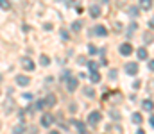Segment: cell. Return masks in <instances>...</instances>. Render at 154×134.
<instances>
[{
  "mask_svg": "<svg viewBox=\"0 0 154 134\" xmlns=\"http://www.w3.org/2000/svg\"><path fill=\"white\" fill-rule=\"evenodd\" d=\"M20 64H22V68L27 70V72L34 70V61H32L31 57H22V59H20Z\"/></svg>",
  "mask_w": 154,
  "mask_h": 134,
  "instance_id": "obj_1",
  "label": "cell"
},
{
  "mask_svg": "<svg viewBox=\"0 0 154 134\" xmlns=\"http://www.w3.org/2000/svg\"><path fill=\"white\" fill-rule=\"evenodd\" d=\"M100 120H102V115H100L99 111H91L90 115H88V123L90 125H97Z\"/></svg>",
  "mask_w": 154,
  "mask_h": 134,
  "instance_id": "obj_2",
  "label": "cell"
},
{
  "mask_svg": "<svg viewBox=\"0 0 154 134\" xmlns=\"http://www.w3.org/2000/svg\"><path fill=\"white\" fill-rule=\"evenodd\" d=\"M118 50H120L122 56H131V54H133V45L131 43H122Z\"/></svg>",
  "mask_w": 154,
  "mask_h": 134,
  "instance_id": "obj_3",
  "label": "cell"
},
{
  "mask_svg": "<svg viewBox=\"0 0 154 134\" xmlns=\"http://www.w3.org/2000/svg\"><path fill=\"white\" fill-rule=\"evenodd\" d=\"M52 123H54V116H52L50 113H45V115L41 116V125L43 127H50Z\"/></svg>",
  "mask_w": 154,
  "mask_h": 134,
  "instance_id": "obj_4",
  "label": "cell"
},
{
  "mask_svg": "<svg viewBox=\"0 0 154 134\" xmlns=\"http://www.w3.org/2000/svg\"><path fill=\"white\" fill-rule=\"evenodd\" d=\"M79 86V80L75 77H68V80H66V88H68V91H75Z\"/></svg>",
  "mask_w": 154,
  "mask_h": 134,
  "instance_id": "obj_5",
  "label": "cell"
},
{
  "mask_svg": "<svg viewBox=\"0 0 154 134\" xmlns=\"http://www.w3.org/2000/svg\"><path fill=\"white\" fill-rule=\"evenodd\" d=\"M91 34H99V36H108V29H106L104 25H97L93 31H90V36Z\"/></svg>",
  "mask_w": 154,
  "mask_h": 134,
  "instance_id": "obj_6",
  "label": "cell"
},
{
  "mask_svg": "<svg viewBox=\"0 0 154 134\" xmlns=\"http://www.w3.org/2000/svg\"><path fill=\"white\" fill-rule=\"evenodd\" d=\"M125 73H129V75H136V73H138V64L136 63H127L125 64Z\"/></svg>",
  "mask_w": 154,
  "mask_h": 134,
  "instance_id": "obj_7",
  "label": "cell"
},
{
  "mask_svg": "<svg viewBox=\"0 0 154 134\" xmlns=\"http://www.w3.org/2000/svg\"><path fill=\"white\" fill-rule=\"evenodd\" d=\"M43 102H45V107H54V105H56V102H57V98H56L54 95H47Z\"/></svg>",
  "mask_w": 154,
  "mask_h": 134,
  "instance_id": "obj_8",
  "label": "cell"
},
{
  "mask_svg": "<svg viewBox=\"0 0 154 134\" xmlns=\"http://www.w3.org/2000/svg\"><path fill=\"white\" fill-rule=\"evenodd\" d=\"M29 82H31V79L27 75H18L16 77V84L18 86H23V88H25V86H29Z\"/></svg>",
  "mask_w": 154,
  "mask_h": 134,
  "instance_id": "obj_9",
  "label": "cell"
},
{
  "mask_svg": "<svg viewBox=\"0 0 154 134\" xmlns=\"http://www.w3.org/2000/svg\"><path fill=\"white\" fill-rule=\"evenodd\" d=\"M136 56H138L140 61H145V59L149 57V52H147V48H143V46H142V48H138V50H136Z\"/></svg>",
  "mask_w": 154,
  "mask_h": 134,
  "instance_id": "obj_10",
  "label": "cell"
},
{
  "mask_svg": "<svg viewBox=\"0 0 154 134\" xmlns=\"http://www.w3.org/2000/svg\"><path fill=\"white\" fill-rule=\"evenodd\" d=\"M90 80H91L93 84L100 82V73H99V70H91V72H90Z\"/></svg>",
  "mask_w": 154,
  "mask_h": 134,
  "instance_id": "obj_11",
  "label": "cell"
},
{
  "mask_svg": "<svg viewBox=\"0 0 154 134\" xmlns=\"http://www.w3.org/2000/svg\"><path fill=\"white\" fill-rule=\"evenodd\" d=\"M152 7V0H140V9L142 11H149Z\"/></svg>",
  "mask_w": 154,
  "mask_h": 134,
  "instance_id": "obj_12",
  "label": "cell"
},
{
  "mask_svg": "<svg viewBox=\"0 0 154 134\" xmlns=\"http://www.w3.org/2000/svg\"><path fill=\"white\" fill-rule=\"evenodd\" d=\"M106 131H108V132H111V134H122V127H120L118 123H115V125H109Z\"/></svg>",
  "mask_w": 154,
  "mask_h": 134,
  "instance_id": "obj_13",
  "label": "cell"
},
{
  "mask_svg": "<svg viewBox=\"0 0 154 134\" xmlns=\"http://www.w3.org/2000/svg\"><path fill=\"white\" fill-rule=\"evenodd\" d=\"M100 15H102V11H100L99 5H95V7H91V9H90V16H91V18H99Z\"/></svg>",
  "mask_w": 154,
  "mask_h": 134,
  "instance_id": "obj_14",
  "label": "cell"
},
{
  "mask_svg": "<svg viewBox=\"0 0 154 134\" xmlns=\"http://www.w3.org/2000/svg\"><path fill=\"white\" fill-rule=\"evenodd\" d=\"M142 107H143L145 111H152V109H154V102H152V100H149V98H147V100H143Z\"/></svg>",
  "mask_w": 154,
  "mask_h": 134,
  "instance_id": "obj_15",
  "label": "cell"
},
{
  "mask_svg": "<svg viewBox=\"0 0 154 134\" xmlns=\"http://www.w3.org/2000/svg\"><path fill=\"white\" fill-rule=\"evenodd\" d=\"M0 9L9 11L11 9V2H9V0H0Z\"/></svg>",
  "mask_w": 154,
  "mask_h": 134,
  "instance_id": "obj_16",
  "label": "cell"
},
{
  "mask_svg": "<svg viewBox=\"0 0 154 134\" xmlns=\"http://www.w3.org/2000/svg\"><path fill=\"white\" fill-rule=\"evenodd\" d=\"M143 41H145V43H149V45L154 41V36H152V32H145V34H143Z\"/></svg>",
  "mask_w": 154,
  "mask_h": 134,
  "instance_id": "obj_17",
  "label": "cell"
},
{
  "mask_svg": "<svg viewBox=\"0 0 154 134\" xmlns=\"http://www.w3.org/2000/svg\"><path fill=\"white\" fill-rule=\"evenodd\" d=\"M39 63H41V66H49V64H50V59H49V56H45V54H43V56L39 57Z\"/></svg>",
  "mask_w": 154,
  "mask_h": 134,
  "instance_id": "obj_18",
  "label": "cell"
},
{
  "mask_svg": "<svg viewBox=\"0 0 154 134\" xmlns=\"http://www.w3.org/2000/svg\"><path fill=\"white\" fill-rule=\"evenodd\" d=\"M13 132H15V134H23V132H25V125H23V123H22V125H16L15 129H13Z\"/></svg>",
  "mask_w": 154,
  "mask_h": 134,
  "instance_id": "obj_19",
  "label": "cell"
},
{
  "mask_svg": "<svg viewBox=\"0 0 154 134\" xmlns=\"http://www.w3.org/2000/svg\"><path fill=\"white\" fill-rule=\"evenodd\" d=\"M142 115H140V113H135V115H133V122H135L136 125H140V123H142Z\"/></svg>",
  "mask_w": 154,
  "mask_h": 134,
  "instance_id": "obj_20",
  "label": "cell"
},
{
  "mask_svg": "<svg viewBox=\"0 0 154 134\" xmlns=\"http://www.w3.org/2000/svg\"><path fill=\"white\" fill-rule=\"evenodd\" d=\"M84 95L90 97V98H93V97H95V91H93L91 88H84Z\"/></svg>",
  "mask_w": 154,
  "mask_h": 134,
  "instance_id": "obj_21",
  "label": "cell"
},
{
  "mask_svg": "<svg viewBox=\"0 0 154 134\" xmlns=\"http://www.w3.org/2000/svg\"><path fill=\"white\" fill-rule=\"evenodd\" d=\"M88 52L91 54V56H95V54H99V50H97V46H95V45H91V43L88 45Z\"/></svg>",
  "mask_w": 154,
  "mask_h": 134,
  "instance_id": "obj_22",
  "label": "cell"
},
{
  "mask_svg": "<svg viewBox=\"0 0 154 134\" xmlns=\"http://www.w3.org/2000/svg\"><path fill=\"white\" fill-rule=\"evenodd\" d=\"M61 39H63V41H68V39H70V36H68V31L61 29Z\"/></svg>",
  "mask_w": 154,
  "mask_h": 134,
  "instance_id": "obj_23",
  "label": "cell"
},
{
  "mask_svg": "<svg viewBox=\"0 0 154 134\" xmlns=\"http://www.w3.org/2000/svg\"><path fill=\"white\" fill-rule=\"evenodd\" d=\"M81 27H83V22H75V23L72 25V31H77L79 32V31H81Z\"/></svg>",
  "mask_w": 154,
  "mask_h": 134,
  "instance_id": "obj_24",
  "label": "cell"
},
{
  "mask_svg": "<svg viewBox=\"0 0 154 134\" xmlns=\"http://www.w3.org/2000/svg\"><path fill=\"white\" fill-rule=\"evenodd\" d=\"M86 64H88V68H90V72H91V70H97V68H99V64H97V63H93V61H90V63H86Z\"/></svg>",
  "mask_w": 154,
  "mask_h": 134,
  "instance_id": "obj_25",
  "label": "cell"
},
{
  "mask_svg": "<svg viewBox=\"0 0 154 134\" xmlns=\"http://www.w3.org/2000/svg\"><path fill=\"white\" fill-rule=\"evenodd\" d=\"M72 123H75V127L79 129V132H81V131H84V125H83V122H72Z\"/></svg>",
  "mask_w": 154,
  "mask_h": 134,
  "instance_id": "obj_26",
  "label": "cell"
},
{
  "mask_svg": "<svg viewBox=\"0 0 154 134\" xmlns=\"http://www.w3.org/2000/svg\"><path fill=\"white\" fill-rule=\"evenodd\" d=\"M68 77H70V72H65L63 75H61V80H63V82H66V80H68Z\"/></svg>",
  "mask_w": 154,
  "mask_h": 134,
  "instance_id": "obj_27",
  "label": "cell"
},
{
  "mask_svg": "<svg viewBox=\"0 0 154 134\" xmlns=\"http://www.w3.org/2000/svg\"><path fill=\"white\" fill-rule=\"evenodd\" d=\"M138 9H140V7H131L129 15H133V16H138Z\"/></svg>",
  "mask_w": 154,
  "mask_h": 134,
  "instance_id": "obj_28",
  "label": "cell"
},
{
  "mask_svg": "<svg viewBox=\"0 0 154 134\" xmlns=\"http://www.w3.org/2000/svg\"><path fill=\"white\" fill-rule=\"evenodd\" d=\"M149 70L154 72V59H151V61H149Z\"/></svg>",
  "mask_w": 154,
  "mask_h": 134,
  "instance_id": "obj_29",
  "label": "cell"
},
{
  "mask_svg": "<svg viewBox=\"0 0 154 134\" xmlns=\"http://www.w3.org/2000/svg\"><path fill=\"white\" fill-rule=\"evenodd\" d=\"M77 61L81 63V64H86V63H88V61H86V57H77Z\"/></svg>",
  "mask_w": 154,
  "mask_h": 134,
  "instance_id": "obj_30",
  "label": "cell"
},
{
  "mask_svg": "<svg viewBox=\"0 0 154 134\" xmlns=\"http://www.w3.org/2000/svg\"><path fill=\"white\" fill-rule=\"evenodd\" d=\"M109 77H111V79H115V77H117V72H115V70L109 72Z\"/></svg>",
  "mask_w": 154,
  "mask_h": 134,
  "instance_id": "obj_31",
  "label": "cell"
},
{
  "mask_svg": "<svg viewBox=\"0 0 154 134\" xmlns=\"http://www.w3.org/2000/svg\"><path fill=\"white\" fill-rule=\"evenodd\" d=\"M133 88H135V90H138V88H140V80H136V82L133 84Z\"/></svg>",
  "mask_w": 154,
  "mask_h": 134,
  "instance_id": "obj_32",
  "label": "cell"
},
{
  "mask_svg": "<svg viewBox=\"0 0 154 134\" xmlns=\"http://www.w3.org/2000/svg\"><path fill=\"white\" fill-rule=\"evenodd\" d=\"M151 127H154V116H151Z\"/></svg>",
  "mask_w": 154,
  "mask_h": 134,
  "instance_id": "obj_33",
  "label": "cell"
},
{
  "mask_svg": "<svg viewBox=\"0 0 154 134\" xmlns=\"http://www.w3.org/2000/svg\"><path fill=\"white\" fill-rule=\"evenodd\" d=\"M149 88H152V90H154V80H152V82H149Z\"/></svg>",
  "mask_w": 154,
  "mask_h": 134,
  "instance_id": "obj_34",
  "label": "cell"
},
{
  "mask_svg": "<svg viewBox=\"0 0 154 134\" xmlns=\"http://www.w3.org/2000/svg\"><path fill=\"white\" fill-rule=\"evenodd\" d=\"M149 27H152V29H154V20H152V22L149 23Z\"/></svg>",
  "mask_w": 154,
  "mask_h": 134,
  "instance_id": "obj_35",
  "label": "cell"
},
{
  "mask_svg": "<svg viewBox=\"0 0 154 134\" xmlns=\"http://www.w3.org/2000/svg\"><path fill=\"white\" fill-rule=\"evenodd\" d=\"M50 134H59V132H57V131H52V132H50Z\"/></svg>",
  "mask_w": 154,
  "mask_h": 134,
  "instance_id": "obj_36",
  "label": "cell"
},
{
  "mask_svg": "<svg viewBox=\"0 0 154 134\" xmlns=\"http://www.w3.org/2000/svg\"><path fill=\"white\" fill-rule=\"evenodd\" d=\"M81 134H88V132H86V131H81Z\"/></svg>",
  "mask_w": 154,
  "mask_h": 134,
  "instance_id": "obj_37",
  "label": "cell"
},
{
  "mask_svg": "<svg viewBox=\"0 0 154 134\" xmlns=\"http://www.w3.org/2000/svg\"><path fill=\"white\" fill-rule=\"evenodd\" d=\"M0 127H2V125H0Z\"/></svg>",
  "mask_w": 154,
  "mask_h": 134,
  "instance_id": "obj_38",
  "label": "cell"
}]
</instances>
